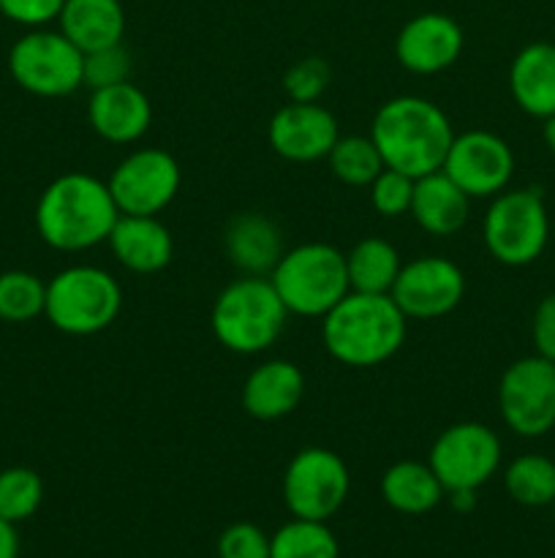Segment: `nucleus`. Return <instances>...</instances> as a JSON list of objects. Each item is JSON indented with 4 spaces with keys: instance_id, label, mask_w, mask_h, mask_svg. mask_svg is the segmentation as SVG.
Listing matches in <instances>:
<instances>
[{
    "instance_id": "nucleus-16",
    "label": "nucleus",
    "mask_w": 555,
    "mask_h": 558,
    "mask_svg": "<svg viewBox=\"0 0 555 558\" xmlns=\"http://www.w3.org/2000/svg\"><path fill=\"white\" fill-rule=\"evenodd\" d=\"M462 27L444 11H422L400 27L395 38V58L406 71L433 76L452 69L462 54Z\"/></svg>"
},
{
    "instance_id": "nucleus-8",
    "label": "nucleus",
    "mask_w": 555,
    "mask_h": 558,
    "mask_svg": "<svg viewBox=\"0 0 555 558\" xmlns=\"http://www.w3.org/2000/svg\"><path fill=\"white\" fill-rule=\"evenodd\" d=\"M85 54L60 31L33 27L9 52L11 80L38 98H63L82 87Z\"/></svg>"
},
{
    "instance_id": "nucleus-31",
    "label": "nucleus",
    "mask_w": 555,
    "mask_h": 558,
    "mask_svg": "<svg viewBox=\"0 0 555 558\" xmlns=\"http://www.w3.org/2000/svg\"><path fill=\"white\" fill-rule=\"evenodd\" d=\"M332 82V69L324 58L297 60L283 74V90H286L288 101L294 104H316L326 93Z\"/></svg>"
},
{
    "instance_id": "nucleus-35",
    "label": "nucleus",
    "mask_w": 555,
    "mask_h": 558,
    "mask_svg": "<svg viewBox=\"0 0 555 558\" xmlns=\"http://www.w3.org/2000/svg\"><path fill=\"white\" fill-rule=\"evenodd\" d=\"M65 0H0V16L22 27H47L63 11Z\"/></svg>"
},
{
    "instance_id": "nucleus-3",
    "label": "nucleus",
    "mask_w": 555,
    "mask_h": 558,
    "mask_svg": "<svg viewBox=\"0 0 555 558\" xmlns=\"http://www.w3.org/2000/svg\"><path fill=\"white\" fill-rule=\"evenodd\" d=\"M408 319L390 294L348 292L321 316V341L346 368H375L400 352Z\"/></svg>"
},
{
    "instance_id": "nucleus-15",
    "label": "nucleus",
    "mask_w": 555,
    "mask_h": 558,
    "mask_svg": "<svg viewBox=\"0 0 555 558\" xmlns=\"http://www.w3.org/2000/svg\"><path fill=\"white\" fill-rule=\"evenodd\" d=\"M341 140L335 114L316 104H294L278 109L267 125V142L281 158L294 163H313L330 156Z\"/></svg>"
},
{
    "instance_id": "nucleus-24",
    "label": "nucleus",
    "mask_w": 555,
    "mask_h": 558,
    "mask_svg": "<svg viewBox=\"0 0 555 558\" xmlns=\"http://www.w3.org/2000/svg\"><path fill=\"white\" fill-rule=\"evenodd\" d=\"M381 496L403 515H424L444 501L446 490L430 463L397 461L381 477Z\"/></svg>"
},
{
    "instance_id": "nucleus-25",
    "label": "nucleus",
    "mask_w": 555,
    "mask_h": 558,
    "mask_svg": "<svg viewBox=\"0 0 555 558\" xmlns=\"http://www.w3.org/2000/svg\"><path fill=\"white\" fill-rule=\"evenodd\" d=\"M400 254L384 238H365L346 254V272L351 292L390 294L400 276Z\"/></svg>"
},
{
    "instance_id": "nucleus-10",
    "label": "nucleus",
    "mask_w": 555,
    "mask_h": 558,
    "mask_svg": "<svg viewBox=\"0 0 555 558\" xmlns=\"http://www.w3.org/2000/svg\"><path fill=\"white\" fill-rule=\"evenodd\" d=\"M498 409L506 428L522 439H539L555 428V363L531 354L504 371Z\"/></svg>"
},
{
    "instance_id": "nucleus-5",
    "label": "nucleus",
    "mask_w": 555,
    "mask_h": 558,
    "mask_svg": "<svg viewBox=\"0 0 555 558\" xmlns=\"http://www.w3.org/2000/svg\"><path fill=\"white\" fill-rule=\"evenodd\" d=\"M278 298L288 314L321 319L348 292L346 254L330 243H303L288 248L270 272Z\"/></svg>"
},
{
    "instance_id": "nucleus-33",
    "label": "nucleus",
    "mask_w": 555,
    "mask_h": 558,
    "mask_svg": "<svg viewBox=\"0 0 555 558\" xmlns=\"http://www.w3.org/2000/svg\"><path fill=\"white\" fill-rule=\"evenodd\" d=\"M370 205L381 218H400L411 210L414 199V178L384 167L379 178L368 185Z\"/></svg>"
},
{
    "instance_id": "nucleus-12",
    "label": "nucleus",
    "mask_w": 555,
    "mask_h": 558,
    "mask_svg": "<svg viewBox=\"0 0 555 558\" xmlns=\"http://www.w3.org/2000/svg\"><path fill=\"white\" fill-rule=\"evenodd\" d=\"M107 183L120 213L158 216L177 196L183 172L172 153L161 147H139L112 169Z\"/></svg>"
},
{
    "instance_id": "nucleus-23",
    "label": "nucleus",
    "mask_w": 555,
    "mask_h": 558,
    "mask_svg": "<svg viewBox=\"0 0 555 558\" xmlns=\"http://www.w3.org/2000/svg\"><path fill=\"white\" fill-rule=\"evenodd\" d=\"M60 33L82 54L123 44L125 9L120 0H65L58 16Z\"/></svg>"
},
{
    "instance_id": "nucleus-6",
    "label": "nucleus",
    "mask_w": 555,
    "mask_h": 558,
    "mask_svg": "<svg viewBox=\"0 0 555 558\" xmlns=\"http://www.w3.org/2000/svg\"><path fill=\"white\" fill-rule=\"evenodd\" d=\"M123 308L118 278L96 265H71L47 283L44 316L65 336H96L114 325Z\"/></svg>"
},
{
    "instance_id": "nucleus-17",
    "label": "nucleus",
    "mask_w": 555,
    "mask_h": 558,
    "mask_svg": "<svg viewBox=\"0 0 555 558\" xmlns=\"http://www.w3.org/2000/svg\"><path fill=\"white\" fill-rule=\"evenodd\" d=\"M90 129L112 145H134L147 134L152 123V104L141 87L134 82L90 90L87 101Z\"/></svg>"
},
{
    "instance_id": "nucleus-27",
    "label": "nucleus",
    "mask_w": 555,
    "mask_h": 558,
    "mask_svg": "<svg viewBox=\"0 0 555 558\" xmlns=\"http://www.w3.org/2000/svg\"><path fill=\"white\" fill-rule=\"evenodd\" d=\"M270 558H341V545L324 521L294 518L270 537Z\"/></svg>"
},
{
    "instance_id": "nucleus-28",
    "label": "nucleus",
    "mask_w": 555,
    "mask_h": 558,
    "mask_svg": "<svg viewBox=\"0 0 555 558\" xmlns=\"http://www.w3.org/2000/svg\"><path fill=\"white\" fill-rule=\"evenodd\" d=\"M330 161L332 174H335L341 183L351 185V189H368L375 178L384 169V158H381L375 142L368 136H341L335 142V147L326 156Z\"/></svg>"
},
{
    "instance_id": "nucleus-29",
    "label": "nucleus",
    "mask_w": 555,
    "mask_h": 558,
    "mask_svg": "<svg viewBox=\"0 0 555 558\" xmlns=\"http://www.w3.org/2000/svg\"><path fill=\"white\" fill-rule=\"evenodd\" d=\"M47 283L27 270L0 272V322L25 325L44 314Z\"/></svg>"
},
{
    "instance_id": "nucleus-39",
    "label": "nucleus",
    "mask_w": 555,
    "mask_h": 558,
    "mask_svg": "<svg viewBox=\"0 0 555 558\" xmlns=\"http://www.w3.org/2000/svg\"><path fill=\"white\" fill-rule=\"evenodd\" d=\"M542 136H544V145H547L550 153H553V156H555V114H550V118L544 120Z\"/></svg>"
},
{
    "instance_id": "nucleus-34",
    "label": "nucleus",
    "mask_w": 555,
    "mask_h": 558,
    "mask_svg": "<svg viewBox=\"0 0 555 558\" xmlns=\"http://www.w3.org/2000/svg\"><path fill=\"white\" fill-rule=\"evenodd\" d=\"M218 558H270V537L256 523H232L218 537Z\"/></svg>"
},
{
    "instance_id": "nucleus-19",
    "label": "nucleus",
    "mask_w": 555,
    "mask_h": 558,
    "mask_svg": "<svg viewBox=\"0 0 555 558\" xmlns=\"http://www.w3.org/2000/svg\"><path fill=\"white\" fill-rule=\"evenodd\" d=\"M305 374L292 360H267L256 365L243 385V409L254 420H283L303 403Z\"/></svg>"
},
{
    "instance_id": "nucleus-21",
    "label": "nucleus",
    "mask_w": 555,
    "mask_h": 558,
    "mask_svg": "<svg viewBox=\"0 0 555 558\" xmlns=\"http://www.w3.org/2000/svg\"><path fill=\"white\" fill-rule=\"evenodd\" d=\"M468 210H471V196L441 169L414 180V199L408 216L417 221L422 232L433 234V238L457 234L466 227Z\"/></svg>"
},
{
    "instance_id": "nucleus-22",
    "label": "nucleus",
    "mask_w": 555,
    "mask_h": 558,
    "mask_svg": "<svg viewBox=\"0 0 555 558\" xmlns=\"http://www.w3.org/2000/svg\"><path fill=\"white\" fill-rule=\"evenodd\" d=\"M509 93L526 114L547 120L555 114V44L533 41L509 65Z\"/></svg>"
},
{
    "instance_id": "nucleus-18",
    "label": "nucleus",
    "mask_w": 555,
    "mask_h": 558,
    "mask_svg": "<svg viewBox=\"0 0 555 558\" xmlns=\"http://www.w3.org/2000/svg\"><path fill=\"white\" fill-rule=\"evenodd\" d=\"M223 251L243 276L254 278H270L281 256L286 254L278 223L264 213L250 210L229 218L223 229Z\"/></svg>"
},
{
    "instance_id": "nucleus-1",
    "label": "nucleus",
    "mask_w": 555,
    "mask_h": 558,
    "mask_svg": "<svg viewBox=\"0 0 555 558\" xmlns=\"http://www.w3.org/2000/svg\"><path fill=\"white\" fill-rule=\"evenodd\" d=\"M118 218L109 183L90 172L60 174L41 191L36 205L38 238L63 254L107 243Z\"/></svg>"
},
{
    "instance_id": "nucleus-7",
    "label": "nucleus",
    "mask_w": 555,
    "mask_h": 558,
    "mask_svg": "<svg viewBox=\"0 0 555 558\" xmlns=\"http://www.w3.org/2000/svg\"><path fill=\"white\" fill-rule=\"evenodd\" d=\"M484 248L506 267H526L544 254L550 216L542 189H511L493 196L482 221Z\"/></svg>"
},
{
    "instance_id": "nucleus-13",
    "label": "nucleus",
    "mask_w": 555,
    "mask_h": 558,
    "mask_svg": "<svg viewBox=\"0 0 555 558\" xmlns=\"http://www.w3.org/2000/svg\"><path fill=\"white\" fill-rule=\"evenodd\" d=\"M441 172L449 174L471 199H493L515 174V153L504 136L473 129L455 134Z\"/></svg>"
},
{
    "instance_id": "nucleus-2",
    "label": "nucleus",
    "mask_w": 555,
    "mask_h": 558,
    "mask_svg": "<svg viewBox=\"0 0 555 558\" xmlns=\"http://www.w3.org/2000/svg\"><path fill=\"white\" fill-rule=\"evenodd\" d=\"M370 140L379 147L384 167L417 180L444 167L455 129L444 109L430 98L397 96L379 107Z\"/></svg>"
},
{
    "instance_id": "nucleus-4",
    "label": "nucleus",
    "mask_w": 555,
    "mask_h": 558,
    "mask_svg": "<svg viewBox=\"0 0 555 558\" xmlns=\"http://www.w3.org/2000/svg\"><path fill=\"white\" fill-rule=\"evenodd\" d=\"M288 311L270 278L243 276L229 283L212 303L210 327L215 341L234 354H261L278 343Z\"/></svg>"
},
{
    "instance_id": "nucleus-37",
    "label": "nucleus",
    "mask_w": 555,
    "mask_h": 558,
    "mask_svg": "<svg viewBox=\"0 0 555 558\" xmlns=\"http://www.w3.org/2000/svg\"><path fill=\"white\" fill-rule=\"evenodd\" d=\"M0 558H20V534L14 523L0 518Z\"/></svg>"
},
{
    "instance_id": "nucleus-26",
    "label": "nucleus",
    "mask_w": 555,
    "mask_h": 558,
    "mask_svg": "<svg viewBox=\"0 0 555 558\" xmlns=\"http://www.w3.org/2000/svg\"><path fill=\"white\" fill-rule=\"evenodd\" d=\"M504 488L522 507H547L555 501V461L539 452L515 458L504 472Z\"/></svg>"
},
{
    "instance_id": "nucleus-32",
    "label": "nucleus",
    "mask_w": 555,
    "mask_h": 558,
    "mask_svg": "<svg viewBox=\"0 0 555 558\" xmlns=\"http://www.w3.org/2000/svg\"><path fill=\"white\" fill-rule=\"evenodd\" d=\"M128 80H131V52L123 47V44H112V47L85 52V63H82V85H87L90 90H101V87H112Z\"/></svg>"
},
{
    "instance_id": "nucleus-36",
    "label": "nucleus",
    "mask_w": 555,
    "mask_h": 558,
    "mask_svg": "<svg viewBox=\"0 0 555 558\" xmlns=\"http://www.w3.org/2000/svg\"><path fill=\"white\" fill-rule=\"evenodd\" d=\"M531 338L539 357L555 363V292L544 294V298L539 300L536 311H533Z\"/></svg>"
},
{
    "instance_id": "nucleus-20",
    "label": "nucleus",
    "mask_w": 555,
    "mask_h": 558,
    "mask_svg": "<svg viewBox=\"0 0 555 558\" xmlns=\"http://www.w3.org/2000/svg\"><path fill=\"white\" fill-rule=\"evenodd\" d=\"M107 243L114 259L125 270L139 272V276L161 272L174 256L172 232L158 221V216H125V213H120Z\"/></svg>"
},
{
    "instance_id": "nucleus-30",
    "label": "nucleus",
    "mask_w": 555,
    "mask_h": 558,
    "mask_svg": "<svg viewBox=\"0 0 555 558\" xmlns=\"http://www.w3.org/2000/svg\"><path fill=\"white\" fill-rule=\"evenodd\" d=\"M44 501V480L27 466H11L0 472V518L22 523L38 512Z\"/></svg>"
},
{
    "instance_id": "nucleus-11",
    "label": "nucleus",
    "mask_w": 555,
    "mask_h": 558,
    "mask_svg": "<svg viewBox=\"0 0 555 558\" xmlns=\"http://www.w3.org/2000/svg\"><path fill=\"white\" fill-rule=\"evenodd\" d=\"M428 463L446 494L479 490L498 472L501 439L484 423H455L435 436Z\"/></svg>"
},
{
    "instance_id": "nucleus-38",
    "label": "nucleus",
    "mask_w": 555,
    "mask_h": 558,
    "mask_svg": "<svg viewBox=\"0 0 555 558\" xmlns=\"http://www.w3.org/2000/svg\"><path fill=\"white\" fill-rule=\"evenodd\" d=\"M446 496H449V505L457 512H471L477 507V490H452Z\"/></svg>"
},
{
    "instance_id": "nucleus-14",
    "label": "nucleus",
    "mask_w": 555,
    "mask_h": 558,
    "mask_svg": "<svg viewBox=\"0 0 555 558\" xmlns=\"http://www.w3.org/2000/svg\"><path fill=\"white\" fill-rule=\"evenodd\" d=\"M466 294V276L444 256H417L400 267L390 298L406 319H441L460 305Z\"/></svg>"
},
{
    "instance_id": "nucleus-9",
    "label": "nucleus",
    "mask_w": 555,
    "mask_h": 558,
    "mask_svg": "<svg viewBox=\"0 0 555 558\" xmlns=\"http://www.w3.org/2000/svg\"><path fill=\"white\" fill-rule=\"evenodd\" d=\"M348 490V466L326 447H305L283 472V501L294 518L305 521H330L346 505Z\"/></svg>"
}]
</instances>
